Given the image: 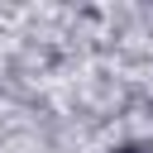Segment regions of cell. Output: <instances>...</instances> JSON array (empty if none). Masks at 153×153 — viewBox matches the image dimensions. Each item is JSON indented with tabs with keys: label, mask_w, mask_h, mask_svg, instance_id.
I'll return each mask as SVG.
<instances>
[{
	"label": "cell",
	"mask_w": 153,
	"mask_h": 153,
	"mask_svg": "<svg viewBox=\"0 0 153 153\" xmlns=\"http://www.w3.org/2000/svg\"><path fill=\"white\" fill-rule=\"evenodd\" d=\"M124 153H134V148H124Z\"/></svg>",
	"instance_id": "6da1fadb"
}]
</instances>
